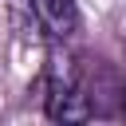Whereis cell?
Segmentation results:
<instances>
[{
	"label": "cell",
	"instance_id": "3957f363",
	"mask_svg": "<svg viewBox=\"0 0 126 126\" xmlns=\"http://www.w3.org/2000/svg\"><path fill=\"white\" fill-rule=\"evenodd\" d=\"M122 114H126V87H122Z\"/></svg>",
	"mask_w": 126,
	"mask_h": 126
},
{
	"label": "cell",
	"instance_id": "6da1fadb",
	"mask_svg": "<svg viewBox=\"0 0 126 126\" xmlns=\"http://www.w3.org/2000/svg\"><path fill=\"white\" fill-rule=\"evenodd\" d=\"M43 91H47L43 110H47L51 122H91V118H94V102H91V94L83 91V79H79L75 59L51 55Z\"/></svg>",
	"mask_w": 126,
	"mask_h": 126
},
{
	"label": "cell",
	"instance_id": "7a4b0ae2",
	"mask_svg": "<svg viewBox=\"0 0 126 126\" xmlns=\"http://www.w3.org/2000/svg\"><path fill=\"white\" fill-rule=\"evenodd\" d=\"M28 8H32L35 28H39L47 39H55V43L71 39L75 28H79V8H75V0H28Z\"/></svg>",
	"mask_w": 126,
	"mask_h": 126
}]
</instances>
